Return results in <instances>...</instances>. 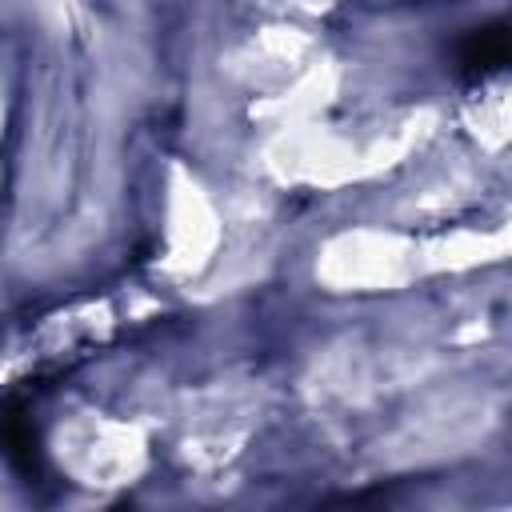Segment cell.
Segmentation results:
<instances>
[{
    "instance_id": "6da1fadb",
    "label": "cell",
    "mask_w": 512,
    "mask_h": 512,
    "mask_svg": "<svg viewBox=\"0 0 512 512\" xmlns=\"http://www.w3.org/2000/svg\"><path fill=\"white\" fill-rule=\"evenodd\" d=\"M456 60H460V72H464L468 80H484V76L500 72L504 60H508V24H504V20H492V24L472 28V32L460 40Z\"/></svg>"
}]
</instances>
